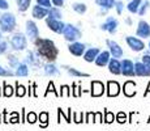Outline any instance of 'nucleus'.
<instances>
[{"instance_id": "obj_1", "label": "nucleus", "mask_w": 150, "mask_h": 131, "mask_svg": "<svg viewBox=\"0 0 150 131\" xmlns=\"http://www.w3.org/2000/svg\"><path fill=\"white\" fill-rule=\"evenodd\" d=\"M37 46V52L39 57L43 59L48 60V62H54L57 58V49L55 43L51 39H45V38H37L34 41Z\"/></svg>"}, {"instance_id": "obj_2", "label": "nucleus", "mask_w": 150, "mask_h": 131, "mask_svg": "<svg viewBox=\"0 0 150 131\" xmlns=\"http://www.w3.org/2000/svg\"><path fill=\"white\" fill-rule=\"evenodd\" d=\"M0 29L4 33H11L16 29V19L12 13H3L0 16Z\"/></svg>"}, {"instance_id": "obj_3", "label": "nucleus", "mask_w": 150, "mask_h": 131, "mask_svg": "<svg viewBox=\"0 0 150 131\" xmlns=\"http://www.w3.org/2000/svg\"><path fill=\"white\" fill-rule=\"evenodd\" d=\"M11 46L13 50L16 51H22L26 49L28 46V39L24 33H16L11 39Z\"/></svg>"}, {"instance_id": "obj_4", "label": "nucleus", "mask_w": 150, "mask_h": 131, "mask_svg": "<svg viewBox=\"0 0 150 131\" xmlns=\"http://www.w3.org/2000/svg\"><path fill=\"white\" fill-rule=\"evenodd\" d=\"M63 36H64V38L67 39L68 42H76L79 38H81V31L74 25L67 24L64 28V31H63Z\"/></svg>"}, {"instance_id": "obj_5", "label": "nucleus", "mask_w": 150, "mask_h": 131, "mask_svg": "<svg viewBox=\"0 0 150 131\" xmlns=\"http://www.w3.org/2000/svg\"><path fill=\"white\" fill-rule=\"evenodd\" d=\"M46 25L57 34H63L64 28H65L64 22H62L60 20H56V19H51V17H48V16H47V19H46Z\"/></svg>"}, {"instance_id": "obj_6", "label": "nucleus", "mask_w": 150, "mask_h": 131, "mask_svg": "<svg viewBox=\"0 0 150 131\" xmlns=\"http://www.w3.org/2000/svg\"><path fill=\"white\" fill-rule=\"evenodd\" d=\"M68 50L72 55H74V57H83V54H85V51H86V46H85V43L77 42L76 41V42L69 43Z\"/></svg>"}, {"instance_id": "obj_7", "label": "nucleus", "mask_w": 150, "mask_h": 131, "mask_svg": "<svg viewBox=\"0 0 150 131\" xmlns=\"http://www.w3.org/2000/svg\"><path fill=\"white\" fill-rule=\"evenodd\" d=\"M26 36L33 41L39 38V29H38V26H37L35 22L31 21V20H29L26 22Z\"/></svg>"}, {"instance_id": "obj_8", "label": "nucleus", "mask_w": 150, "mask_h": 131, "mask_svg": "<svg viewBox=\"0 0 150 131\" xmlns=\"http://www.w3.org/2000/svg\"><path fill=\"white\" fill-rule=\"evenodd\" d=\"M117 26H119V22H117V20L116 19H112V17H108V19L106 20L105 24H102L100 29H102V30L108 31V33H111V34H114V33H116Z\"/></svg>"}, {"instance_id": "obj_9", "label": "nucleus", "mask_w": 150, "mask_h": 131, "mask_svg": "<svg viewBox=\"0 0 150 131\" xmlns=\"http://www.w3.org/2000/svg\"><path fill=\"white\" fill-rule=\"evenodd\" d=\"M127 43H128V46L132 49L133 51H142L144 49H145V45H144V42L141 39L136 38V37H127L125 38Z\"/></svg>"}, {"instance_id": "obj_10", "label": "nucleus", "mask_w": 150, "mask_h": 131, "mask_svg": "<svg viewBox=\"0 0 150 131\" xmlns=\"http://www.w3.org/2000/svg\"><path fill=\"white\" fill-rule=\"evenodd\" d=\"M122 74L124 76H133V75H136L133 62H131L129 59H124L122 62Z\"/></svg>"}, {"instance_id": "obj_11", "label": "nucleus", "mask_w": 150, "mask_h": 131, "mask_svg": "<svg viewBox=\"0 0 150 131\" xmlns=\"http://www.w3.org/2000/svg\"><path fill=\"white\" fill-rule=\"evenodd\" d=\"M107 46L110 49V52L114 58H122L123 57V49L119 46V43H116L115 41L108 39L107 41Z\"/></svg>"}, {"instance_id": "obj_12", "label": "nucleus", "mask_w": 150, "mask_h": 131, "mask_svg": "<svg viewBox=\"0 0 150 131\" xmlns=\"http://www.w3.org/2000/svg\"><path fill=\"white\" fill-rule=\"evenodd\" d=\"M105 93V85L103 83L100 81H97V80H93L91 81V91H90V94L93 97H99Z\"/></svg>"}, {"instance_id": "obj_13", "label": "nucleus", "mask_w": 150, "mask_h": 131, "mask_svg": "<svg viewBox=\"0 0 150 131\" xmlns=\"http://www.w3.org/2000/svg\"><path fill=\"white\" fill-rule=\"evenodd\" d=\"M137 36L141 38H148L150 37V25L146 21H140L137 26Z\"/></svg>"}, {"instance_id": "obj_14", "label": "nucleus", "mask_w": 150, "mask_h": 131, "mask_svg": "<svg viewBox=\"0 0 150 131\" xmlns=\"http://www.w3.org/2000/svg\"><path fill=\"white\" fill-rule=\"evenodd\" d=\"M134 72L137 76H150V67L144 62H137L134 64Z\"/></svg>"}, {"instance_id": "obj_15", "label": "nucleus", "mask_w": 150, "mask_h": 131, "mask_svg": "<svg viewBox=\"0 0 150 131\" xmlns=\"http://www.w3.org/2000/svg\"><path fill=\"white\" fill-rule=\"evenodd\" d=\"M123 92L127 97H133V96L136 94V83L132 80L125 81L123 85Z\"/></svg>"}, {"instance_id": "obj_16", "label": "nucleus", "mask_w": 150, "mask_h": 131, "mask_svg": "<svg viewBox=\"0 0 150 131\" xmlns=\"http://www.w3.org/2000/svg\"><path fill=\"white\" fill-rule=\"evenodd\" d=\"M110 57H111V52H110V51H102V52H99V55H98L97 59H96V64L98 67L107 66L108 62H110V59H111Z\"/></svg>"}, {"instance_id": "obj_17", "label": "nucleus", "mask_w": 150, "mask_h": 131, "mask_svg": "<svg viewBox=\"0 0 150 131\" xmlns=\"http://www.w3.org/2000/svg\"><path fill=\"white\" fill-rule=\"evenodd\" d=\"M108 69L111 74L114 75H120L122 74V63L117 60V58H112L108 62Z\"/></svg>"}, {"instance_id": "obj_18", "label": "nucleus", "mask_w": 150, "mask_h": 131, "mask_svg": "<svg viewBox=\"0 0 150 131\" xmlns=\"http://www.w3.org/2000/svg\"><path fill=\"white\" fill-rule=\"evenodd\" d=\"M120 93V85L116 81H108L107 83V96L108 97H116Z\"/></svg>"}, {"instance_id": "obj_19", "label": "nucleus", "mask_w": 150, "mask_h": 131, "mask_svg": "<svg viewBox=\"0 0 150 131\" xmlns=\"http://www.w3.org/2000/svg\"><path fill=\"white\" fill-rule=\"evenodd\" d=\"M99 50H98L97 47H90L89 50L85 51V54H83V59L86 60V62L91 63V62H96L97 57L99 55Z\"/></svg>"}, {"instance_id": "obj_20", "label": "nucleus", "mask_w": 150, "mask_h": 131, "mask_svg": "<svg viewBox=\"0 0 150 131\" xmlns=\"http://www.w3.org/2000/svg\"><path fill=\"white\" fill-rule=\"evenodd\" d=\"M46 16H48V8H45L42 5H35L33 8V17L34 19H45Z\"/></svg>"}, {"instance_id": "obj_21", "label": "nucleus", "mask_w": 150, "mask_h": 131, "mask_svg": "<svg viewBox=\"0 0 150 131\" xmlns=\"http://www.w3.org/2000/svg\"><path fill=\"white\" fill-rule=\"evenodd\" d=\"M26 62H28L30 66H33V67H38L39 64H41V62H39V55H38V52H37V54H34L33 51H29L28 55H26Z\"/></svg>"}, {"instance_id": "obj_22", "label": "nucleus", "mask_w": 150, "mask_h": 131, "mask_svg": "<svg viewBox=\"0 0 150 131\" xmlns=\"http://www.w3.org/2000/svg\"><path fill=\"white\" fill-rule=\"evenodd\" d=\"M43 69H45V74L47 75V76H55V75L59 74V68H57L52 62L46 63V64L43 66Z\"/></svg>"}, {"instance_id": "obj_23", "label": "nucleus", "mask_w": 150, "mask_h": 131, "mask_svg": "<svg viewBox=\"0 0 150 131\" xmlns=\"http://www.w3.org/2000/svg\"><path fill=\"white\" fill-rule=\"evenodd\" d=\"M16 76H20V77H26L29 75V67L28 64H25V63H20L18 67L16 68Z\"/></svg>"}, {"instance_id": "obj_24", "label": "nucleus", "mask_w": 150, "mask_h": 131, "mask_svg": "<svg viewBox=\"0 0 150 131\" xmlns=\"http://www.w3.org/2000/svg\"><path fill=\"white\" fill-rule=\"evenodd\" d=\"M141 1L142 0H131L129 1V4H128V11L131 13H136L138 12V9H140V7H141Z\"/></svg>"}, {"instance_id": "obj_25", "label": "nucleus", "mask_w": 150, "mask_h": 131, "mask_svg": "<svg viewBox=\"0 0 150 131\" xmlns=\"http://www.w3.org/2000/svg\"><path fill=\"white\" fill-rule=\"evenodd\" d=\"M39 126L42 127V129H46V127L48 126V119H50V115H48L47 112H42L39 113Z\"/></svg>"}, {"instance_id": "obj_26", "label": "nucleus", "mask_w": 150, "mask_h": 131, "mask_svg": "<svg viewBox=\"0 0 150 131\" xmlns=\"http://www.w3.org/2000/svg\"><path fill=\"white\" fill-rule=\"evenodd\" d=\"M68 71V74L71 75V76H74V77H89V74H86V72H81L79 71V69L76 68H72V67H65Z\"/></svg>"}, {"instance_id": "obj_27", "label": "nucleus", "mask_w": 150, "mask_h": 131, "mask_svg": "<svg viewBox=\"0 0 150 131\" xmlns=\"http://www.w3.org/2000/svg\"><path fill=\"white\" fill-rule=\"evenodd\" d=\"M13 94H14L13 87L7 84V81H4V83H3V96H4V97H11V96H13Z\"/></svg>"}, {"instance_id": "obj_28", "label": "nucleus", "mask_w": 150, "mask_h": 131, "mask_svg": "<svg viewBox=\"0 0 150 131\" xmlns=\"http://www.w3.org/2000/svg\"><path fill=\"white\" fill-rule=\"evenodd\" d=\"M26 93H28L26 87H24L22 84L16 83V89H14V94H16L17 97H24V96L26 94Z\"/></svg>"}, {"instance_id": "obj_29", "label": "nucleus", "mask_w": 150, "mask_h": 131, "mask_svg": "<svg viewBox=\"0 0 150 131\" xmlns=\"http://www.w3.org/2000/svg\"><path fill=\"white\" fill-rule=\"evenodd\" d=\"M97 1V4L98 5H100V7H103L105 9H110V8H112V7H115V0H96Z\"/></svg>"}, {"instance_id": "obj_30", "label": "nucleus", "mask_w": 150, "mask_h": 131, "mask_svg": "<svg viewBox=\"0 0 150 131\" xmlns=\"http://www.w3.org/2000/svg\"><path fill=\"white\" fill-rule=\"evenodd\" d=\"M31 0H17V7H18L20 12H25V11L29 8Z\"/></svg>"}, {"instance_id": "obj_31", "label": "nucleus", "mask_w": 150, "mask_h": 131, "mask_svg": "<svg viewBox=\"0 0 150 131\" xmlns=\"http://www.w3.org/2000/svg\"><path fill=\"white\" fill-rule=\"evenodd\" d=\"M72 8H73L74 12H77L79 14H83L86 12V5L82 4V3H74V4L72 5Z\"/></svg>"}, {"instance_id": "obj_32", "label": "nucleus", "mask_w": 150, "mask_h": 131, "mask_svg": "<svg viewBox=\"0 0 150 131\" xmlns=\"http://www.w3.org/2000/svg\"><path fill=\"white\" fill-rule=\"evenodd\" d=\"M48 17L60 20V19H62V12H60L57 8H50V9H48Z\"/></svg>"}, {"instance_id": "obj_33", "label": "nucleus", "mask_w": 150, "mask_h": 131, "mask_svg": "<svg viewBox=\"0 0 150 131\" xmlns=\"http://www.w3.org/2000/svg\"><path fill=\"white\" fill-rule=\"evenodd\" d=\"M38 121V115H37V113L34 112H29L26 114V118H25V122H28V123H35V122Z\"/></svg>"}, {"instance_id": "obj_34", "label": "nucleus", "mask_w": 150, "mask_h": 131, "mask_svg": "<svg viewBox=\"0 0 150 131\" xmlns=\"http://www.w3.org/2000/svg\"><path fill=\"white\" fill-rule=\"evenodd\" d=\"M115 121V114L111 113L110 110H105V118H103V122L106 123H112Z\"/></svg>"}, {"instance_id": "obj_35", "label": "nucleus", "mask_w": 150, "mask_h": 131, "mask_svg": "<svg viewBox=\"0 0 150 131\" xmlns=\"http://www.w3.org/2000/svg\"><path fill=\"white\" fill-rule=\"evenodd\" d=\"M50 92H52L56 96V97H59V96H60V93L57 92L56 89H55V85H54V83H52V81H50V83H48V85H47V89H46V92H45V97H46V96H47V94H48V93H50Z\"/></svg>"}, {"instance_id": "obj_36", "label": "nucleus", "mask_w": 150, "mask_h": 131, "mask_svg": "<svg viewBox=\"0 0 150 131\" xmlns=\"http://www.w3.org/2000/svg\"><path fill=\"white\" fill-rule=\"evenodd\" d=\"M71 107H69V109H68V114H64V110H62V109H60V107H59V109H57V115H59V117H64V119H65V121H67L68 122V123H71Z\"/></svg>"}, {"instance_id": "obj_37", "label": "nucleus", "mask_w": 150, "mask_h": 131, "mask_svg": "<svg viewBox=\"0 0 150 131\" xmlns=\"http://www.w3.org/2000/svg\"><path fill=\"white\" fill-rule=\"evenodd\" d=\"M8 63H9V66L12 67V68H17L20 64L18 58H16L14 55H8Z\"/></svg>"}, {"instance_id": "obj_38", "label": "nucleus", "mask_w": 150, "mask_h": 131, "mask_svg": "<svg viewBox=\"0 0 150 131\" xmlns=\"http://www.w3.org/2000/svg\"><path fill=\"white\" fill-rule=\"evenodd\" d=\"M72 94L74 96V97H80L81 96V93H82V91H81V85H79L77 83H73V85H72Z\"/></svg>"}, {"instance_id": "obj_39", "label": "nucleus", "mask_w": 150, "mask_h": 131, "mask_svg": "<svg viewBox=\"0 0 150 131\" xmlns=\"http://www.w3.org/2000/svg\"><path fill=\"white\" fill-rule=\"evenodd\" d=\"M14 72L13 71H11V69H7V68H4V67H1L0 66V76H3V77H8V76H14Z\"/></svg>"}, {"instance_id": "obj_40", "label": "nucleus", "mask_w": 150, "mask_h": 131, "mask_svg": "<svg viewBox=\"0 0 150 131\" xmlns=\"http://www.w3.org/2000/svg\"><path fill=\"white\" fill-rule=\"evenodd\" d=\"M71 96V88L68 85H62L60 88V97H69Z\"/></svg>"}, {"instance_id": "obj_41", "label": "nucleus", "mask_w": 150, "mask_h": 131, "mask_svg": "<svg viewBox=\"0 0 150 131\" xmlns=\"http://www.w3.org/2000/svg\"><path fill=\"white\" fill-rule=\"evenodd\" d=\"M73 122L74 123H81V122H85V119H83V113H73Z\"/></svg>"}, {"instance_id": "obj_42", "label": "nucleus", "mask_w": 150, "mask_h": 131, "mask_svg": "<svg viewBox=\"0 0 150 131\" xmlns=\"http://www.w3.org/2000/svg\"><path fill=\"white\" fill-rule=\"evenodd\" d=\"M116 121L119 122V123H125L127 122V114L124 112H119L116 115Z\"/></svg>"}, {"instance_id": "obj_43", "label": "nucleus", "mask_w": 150, "mask_h": 131, "mask_svg": "<svg viewBox=\"0 0 150 131\" xmlns=\"http://www.w3.org/2000/svg\"><path fill=\"white\" fill-rule=\"evenodd\" d=\"M20 122V115L17 112H13L11 114V118H9V123H18Z\"/></svg>"}, {"instance_id": "obj_44", "label": "nucleus", "mask_w": 150, "mask_h": 131, "mask_svg": "<svg viewBox=\"0 0 150 131\" xmlns=\"http://www.w3.org/2000/svg\"><path fill=\"white\" fill-rule=\"evenodd\" d=\"M37 4L50 9V8H51V0H37Z\"/></svg>"}, {"instance_id": "obj_45", "label": "nucleus", "mask_w": 150, "mask_h": 131, "mask_svg": "<svg viewBox=\"0 0 150 131\" xmlns=\"http://www.w3.org/2000/svg\"><path fill=\"white\" fill-rule=\"evenodd\" d=\"M149 5H150V3H149V1H145L142 5H141V8H140V9H138V13H140V14H144V13L146 12V11H148Z\"/></svg>"}, {"instance_id": "obj_46", "label": "nucleus", "mask_w": 150, "mask_h": 131, "mask_svg": "<svg viewBox=\"0 0 150 131\" xmlns=\"http://www.w3.org/2000/svg\"><path fill=\"white\" fill-rule=\"evenodd\" d=\"M8 50V42H4V41H1L0 42V54H4V52H7Z\"/></svg>"}, {"instance_id": "obj_47", "label": "nucleus", "mask_w": 150, "mask_h": 131, "mask_svg": "<svg viewBox=\"0 0 150 131\" xmlns=\"http://www.w3.org/2000/svg\"><path fill=\"white\" fill-rule=\"evenodd\" d=\"M94 114H96V113H86V118H85V122H94Z\"/></svg>"}, {"instance_id": "obj_48", "label": "nucleus", "mask_w": 150, "mask_h": 131, "mask_svg": "<svg viewBox=\"0 0 150 131\" xmlns=\"http://www.w3.org/2000/svg\"><path fill=\"white\" fill-rule=\"evenodd\" d=\"M102 113L100 112H97L96 114H94V122H98V123H100V122H103L102 121Z\"/></svg>"}, {"instance_id": "obj_49", "label": "nucleus", "mask_w": 150, "mask_h": 131, "mask_svg": "<svg viewBox=\"0 0 150 131\" xmlns=\"http://www.w3.org/2000/svg\"><path fill=\"white\" fill-rule=\"evenodd\" d=\"M115 7H116V11H117V13H119V14L123 12L124 5H123V3H122V1H117L116 4H115Z\"/></svg>"}, {"instance_id": "obj_50", "label": "nucleus", "mask_w": 150, "mask_h": 131, "mask_svg": "<svg viewBox=\"0 0 150 131\" xmlns=\"http://www.w3.org/2000/svg\"><path fill=\"white\" fill-rule=\"evenodd\" d=\"M8 3L5 0H0V9H8Z\"/></svg>"}, {"instance_id": "obj_51", "label": "nucleus", "mask_w": 150, "mask_h": 131, "mask_svg": "<svg viewBox=\"0 0 150 131\" xmlns=\"http://www.w3.org/2000/svg\"><path fill=\"white\" fill-rule=\"evenodd\" d=\"M142 62L145 63L146 66L150 67V55H144V57H142Z\"/></svg>"}, {"instance_id": "obj_52", "label": "nucleus", "mask_w": 150, "mask_h": 131, "mask_svg": "<svg viewBox=\"0 0 150 131\" xmlns=\"http://www.w3.org/2000/svg\"><path fill=\"white\" fill-rule=\"evenodd\" d=\"M51 1H52L54 5H56V7L59 8V7H62L63 5V1H64V0H51Z\"/></svg>"}, {"instance_id": "obj_53", "label": "nucleus", "mask_w": 150, "mask_h": 131, "mask_svg": "<svg viewBox=\"0 0 150 131\" xmlns=\"http://www.w3.org/2000/svg\"><path fill=\"white\" fill-rule=\"evenodd\" d=\"M148 93H150V83H149V85H148V89H146V91H145V93H144V94H148Z\"/></svg>"}, {"instance_id": "obj_54", "label": "nucleus", "mask_w": 150, "mask_h": 131, "mask_svg": "<svg viewBox=\"0 0 150 131\" xmlns=\"http://www.w3.org/2000/svg\"><path fill=\"white\" fill-rule=\"evenodd\" d=\"M1 33L3 31H1V29H0V39H1Z\"/></svg>"}, {"instance_id": "obj_55", "label": "nucleus", "mask_w": 150, "mask_h": 131, "mask_svg": "<svg viewBox=\"0 0 150 131\" xmlns=\"http://www.w3.org/2000/svg\"><path fill=\"white\" fill-rule=\"evenodd\" d=\"M0 96H1V89H0Z\"/></svg>"}, {"instance_id": "obj_56", "label": "nucleus", "mask_w": 150, "mask_h": 131, "mask_svg": "<svg viewBox=\"0 0 150 131\" xmlns=\"http://www.w3.org/2000/svg\"><path fill=\"white\" fill-rule=\"evenodd\" d=\"M0 122H1V117H0Z\"/></svg>"}, {"instance_id": "obj_57", "label": "nucleus", "mask_w": 150, "mask_h": 131, "mask_svg": "<svg viewBox=\"0 0 150 131\" xmlns=\"http://www.w3.org/2000/svg\"><path fill=\"white\" fill-rule=\"evenodd\" d=\"M149 49H150V43H149Z\"/></svg>"}]
</instances>
